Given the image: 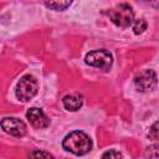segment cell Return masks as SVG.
<instances>
[{"mask_svg":"<svg viewBox=\"0 0 159 159\" xmlns=\"http://www.w3.org/2000/svg\"><path fill=\"white\" fill-rule=\"evenodd\" d=\"M107 15L116 26L122 29L129 27L134 20V11L128 4H119L114 6L113 9L107 11Z\"/></svg>","mask_w":159,"mask_h":159,"instance_id":"obj_2","label":"cell"},{"mask_svg":"<svg viewBox=\"0 0 159 159\" xmlns=\"http://www.w3.org/2000/svg\"><path fill=\"white\" fill-rule=\"evenodd\" d=\"M1 128L5 133L12 137H24L26 134V125L19 118L9 117L1 120Z\"/></svg>","mask_w":159,"mask_h":159,"instance_id":"obj_6","label":"cell"},{"mask_svg":"<svg viewBox=\"0 0 159 159\" xmlns=\"http://www.w3.org/2000/svg\"><path fill=\"white\" fill-rule=\"evenodd\" d=\"M43 2L51 10L62 11V10H65V9H67L70 6L72 0H43Z\"/></svg>","mask_w":159,"mask_h":159,"instance_id":"obj_9","label":"cell"},{"mask_svg":"<svg viewBox=\"0 0 159 159\" xmlns=\"http://www.w3.org/2000/svg\"><path fill=\"white\" fill-rule=\"evenodd\" d=\"M62 147L75 155H83L92 149V140L84 132L73 130L65 137Z\"/></svg>","mask_w":159,"mask_h":159,"instance_id":"obj_1","label":"cell"},{"mask_svg":"<svg viewBox=\"0 0 159 159\" xmlns=\"http://www.w3.org/2000/svg\"><path fill=\"white\" fill-rule=\"evenodd\" d=\"M145 30H147V21L144 19H138V20L134 21V24H133V31H134L135 35L143 34Z\"/></svg>","mask_w":159,"mask_h":159,"instance_id":"obj_10","label":"cell"},{"mask_svg":"<svg viewBox=\"0 0 159 159\" xmlns=\"http://www.w3.org/2000/svg\"><path fill=\"white\" fill-rule=\"evenodd\" d=\"M148 138L150 140H159V120L152 124L148 132Z\"/></svg>","mask_w":159,"mask_h":159,"instance_id":"obj_11","label":"cell"},{"mask_svg":"<svg viewBox=\"0 0 159 159\" xmlns=\"http://www.w3.org/2000/svg\"><path fill=\"white\" fill-rule=\"evenodd\" d=\"M37 89H39V84H37V81L35 80V77L26 75V76L21 77L20 81L17 82L16 97L22 102H27L36 96Z\"/></svg>","mask_w":159,"mask_h":159,"instance_id":"obj_3","label":"cell"},{"mask_svg":"<svg viewBox=\"0 0 159 159\" xmlns=\"http://www.w3.org/2000/svg\"><path fill=\"white\" fill-rule=\"evenodd\" d=\"M134 84L139 92L153 91L158 84V78L155 72L153 70H144L139 72L134 78Z\"/></svg>","mask_w":159,"mask_h":159,"instance_id":"obj_5","label":"cell"},{"mask_svg":"<svg viewBox=\"0 0 159 159\" xmlns=\"http://www.w3.org/2000/svg\"><path fill=\"white\" fill-rule=\"evenodd\" d=\"M30 157H41V158H52V155L50 153H46V152H40V150H35L32 153H30Z\"/></svg>","mask_w":159,"mask_h":159,"instance_id":"obj_14","label":"cell"},{"mask_svg":"<svg viewBox=\"0 0 159 159\" xmlns=\"http://www.w3.org/2000/svg\"><path fill=\"white\" fill-rule=\"evenodd\" d=\"M145 157L150 158H159V144L157 145H150L145 150Z\"/></svg>","mask_w":159,"mask_h":159,"instance_id":"obj_12","label":"cell"},{"mask_svg":"<svg viewBox=\"0 0 159 159\" xmlns=\"http://www.w3.org/2000/svg\"><path fill=\"white\" fill-rule=\"evenodd\" d=\"M26 117L29 119V122L35 127V128H47L50 125V119L46 117V114L36 107L30 108L26 112Z\"/></svg>","mask_w":159,"mask_h":159,"instance_id":"obj_7","label":"cell"},{"mask_svg":"<svg viewBox=\"0 0 159 159\" xmlns=\"http://www.w3.org/2000/svg\"><path fill=\"white\" fill-rule=\"evenodd\" d=\"M86 63L89 66L101 68L103 71H108L112 67L113 57L107 50H94L87 53Z\"/></svg>","mask_w":159,"mask_h":159,"instance_id":"obj_4","label":"cell"},{"mask_svg":"<svg viewBox=\"0 0 159 159\" xmlns=\"http://www.w3.org/2000/svg\"><path fill=\"white\" fill-rule=\"evenodd\" d=\"M102 157H103V158H122L123 155H122L119 152H117V150L112 149V150H109V152L104 153Z\"/></svg>","mask_w":159,"mask_h":159,"instance_id":"obj_13","label":"cell"},{"mask_svg":"<svg viewBox=\"0 0 159 159\" xmlns=\"http://www.w3.org/2000/svg\"><path fill=\"white\" fill-rule=\"evenodd\" d=\"M62 102H63V106H65L66 109L75 112V111H78L82 107L83 101H82V97L80 94H67V96L63 97Z\"/></svg>","mask_w":159,"mask_h":159,"instance_id":"obj_8","label":"cell"}]
</instances>
